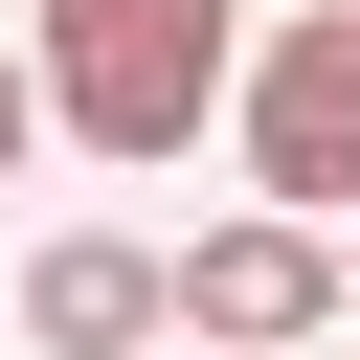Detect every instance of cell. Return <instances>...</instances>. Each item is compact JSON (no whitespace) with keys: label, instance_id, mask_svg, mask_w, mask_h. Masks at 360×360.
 I'll return each instance as SVG.
<instances>
[{"label":"cell","instance_id":"obj_6","mask_svg":"<svg viewBox=\"0 0 360 360\" xmlns=\"http://www.w3.org/2000/svg\"><path fill=\"white\" fill-rule=\"evenodd\" d=\"M338 315H360V248H338Z\"/></svg>","mask_w":360,"mask_h":360},{"label":"cell","instance_id":"obj_2","mask_svg":"<svg viewBox=\"0 0 360 360\" xmlns=\"http://www.w3.org/2000/svg\"><path fill=\"white\" fill-rule=\"evenodd\" d=\"M248 180L292 225H360V0H315V22L248 45Z\"/></svg>","mask_w":360,"mask_h":360},{"label":"cell","instance_id":"obj_4","mask_svg":"<svg viewBox=\"0 0 360 360\" xmlns=\"http://www.w3.org/2000/svg\"><path fill=\"white\" fill-rule=\"evenodd\" d=\"M22 338H45V360H158V338H180V270L112 248V225H68V248L22 270Z\"/></svg>","mask_w":360,"mask_h":360},{"label":"cell","instance_id":"obj_1","mask_svg":"<svg viewBox=\"0 0 360 360\" xmlns=\"http://www.w3.org/2000/svg\"><path fill=\"white\" fill-rule=\"evenodd\" d=\"M248 90V0H45V112L90 158H180Z\"/></svg>","mask_w":360,"mask_h":360},{"label":"cell","instance_id":"obj_3","mask_svg":"<svg viewBox=\"0 0 360 360\" xmlns=\"http://www.w3.org/2000/svg\"><path fill=\"white\" fill-rule=\"evenodd\" d=\"M180 338H338V225H292V202L202 225L180 248Z\"/></svg>","mask_w":360,"mask_h":360},{"label":"cell","instance_id":"obj_5","mask_svg":"<svg viewBox=\"0 0 360 360\" xmlns=\"http://www.w3.org/2000/svg\"><path fill=\"white\" fill-rule=\"evenodd\" d=\"M22 135H45V68H0V180H22Z\"/></svg>","mask_w":360,"mask_h":360}]
</instances>
